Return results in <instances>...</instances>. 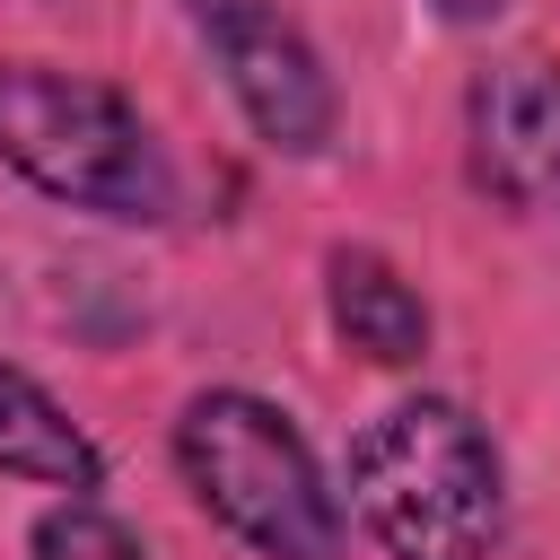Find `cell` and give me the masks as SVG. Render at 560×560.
I'll use <instances>...</instances> for the list:
<instances>
[{
	"label": "cell",
	"instance_id": "obj_1",
	"mask_svg": "<svg viewBox=\"0 0 560 560\" xmlns=\"http://www.w3.org/2000/svg\"><path fill=\"white\" fill-rule=\"evenodd\" d=\"M350 516L385 560H490L508 525L499 438L446 394L385 402L350 438Z\"/></svg>",
	"mask_w": 560,
	"mask_h": 560
},
{
	"label": "cell",
	"instance_id": "obj_2",
	"mask_svg": "<svg viewBox=\"0 0 560 560\" xmlns=\"http://www.w3.org/2000/svg\"><path fill=\"white\" fill-rule=\"evenodd\" d=\"M175 464H184L192 499L254 560H341L350 551V516L324 490V464L280 402H262L245 385L192 394L175 420Z\"/></svg>",
	"mask_w": 560,
	"mask_h": 560
},
{
	"label": "cell",
	"instance_id": "obj_3",
	"mask_svg": "<svg viewBox=\"0 0 560 560\" xmlns=\"http://www.w3.org/2000/svg\"><path fill=\"white\" fill-rule=\"evenodd\" d=\"M0 166H18L35 192L122 219V228H158L175 210V166L158 149V131L140 122V105L88 70H52V61H0Z\"/></svg>",
	"mask_w": 560,
	"mask_h": 560
},
{
	"label": "cell",
	"instance_id": "obj_4",
	"mask_svg": "<svg viewBox=\"0 0 560 560\" xmlns=\"http://www.w3.org/2000/svg\"><path fill=\"white\" fill-rule=\"evenodd\" d=\"M192 35L210 44L236 114L254 122V140H271L280 158H315L341 122V88L315 52V35L280 9V0H184Z\"/></svg>",
	"mask_w": 560,
	"mask_h": 560
},
{
	"label": "cell",
	"instance_id": "obj_5",
	"mask_svg": "<svg viewBox=\"0 0 560 560\" xmlns=\"http://www.w3.org/2000/svg\"><path fill=\"white\" fill-rule=\"evenodd\" d=\"M464 140H472V184L481 192H499L508 210L551 219L560 210V61L551 52L490 61L464 96Z\"/></svg>",
	"mask_w": 560,
	"mask_h": 560
},
{
	"label": "cell",
	"instance_id": "obj_6",
	"mask_svg": "<svg viewBox=\"0 0 560 560\" xmlns=\"http://www.w3.org/2000/svg\"><path fill=\"white\" fill-rule=\"evenodd\" d=\"M324 306H332V332L376 368H411L429 350V306L376 245H332L324 254Z\"/></svg>",
	"mask_w": 560,
	"mask_h": 560
},
{
	"label": "cell",
	"instance_id": "obj_7",
	"mask_svg": "<svg viewBox=\"0 0 560 560\" xmlns=\"http://www.w3.org/2000/svg\"><path fill=\"white\" fill-rule=\"evenodd\" d=\"M0 472H9V481H44V490H70V499H88V490L105 481L96 438H88L26 368H9V359H0Z\"/></svg>",
	"mask_w": 560,
	"mask_h": 560
},
{
	"label": "cell",
	"instance_id": "obj_8",
	"mask_svg": "<svg viewBox=\"0 0 560 560\" xmlns=\"http://www.w3.org/2000/svg\"><path fill=\"white\" fill-rule=\"evenodd\" d=\"M35 560H149L140 534L122 516H105L96 499H61L35 516Z\"/></svg>",
	"mask_w": 560,
	"mask_h": 560
},
{
	"label": "cell",
	"instance_id": "obj_9",
	"mask_svg": "<svg viewBox=\"0 0 560 560\" xmlns=\"http://www.w3.org/2000/svg\"><path fill=\"white\" fill-rule=\"evenodd\" d=\"M438 18H455V26H490V18H508V0H429Z\"/></svg>",
	"mask_w": 560,
	"mask_h": 560
}]
</instances>
